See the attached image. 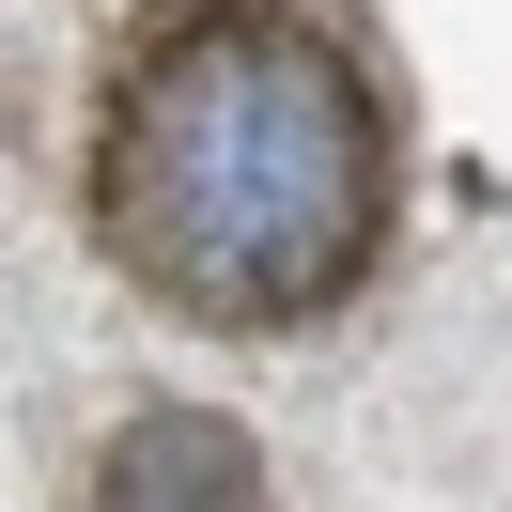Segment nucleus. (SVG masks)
<instances>
[{"instance_id": "nucleus-1", "label": "nucleus", "mask_w": 512, "mask_h": 512, "mask_svg": "<svg viewBox=\"0 0 512 512\" xmlns=\"http://www.w3.org/2000/svg\"><path fill=\"white\" fill-rule=\"evenodd\" d=\"M94 233L187 326H295L388 233V109L295 0H171L94 125Z\"/></svg>"}, {"instance_id": "nucleus-2", "label": "nucleus", "mask_w": 512, "mask_h": 512, "mask_svg": "<svg viewBox=\"0 0 512 512\" xmlns=\"http://www.w3.org/2000/svg\"><path fill=\"white\" fill-rule=\"evenodd\" d=\"M78 512H264V450L233 435V419H202V404H140L125 435L94 450Z\"/></svg>"}]
</instances>
